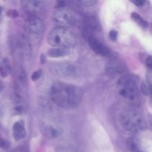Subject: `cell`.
I'll list each match as a JSON object with an SVG mask.
<instances>
[{
  "mask_svg": "<svg viewBox=\"0 0 152 152\" xmlns=\"http://www.w3.org/2000/svg\"><path fill=\"white\" fill-rule=\"evenodd\" d=\"M1 7H0V13H1Z\"/></svg>",
  "mask_w": 152,
  "mask_h": 152,
  "instance_id": "obj_28",
  "label": "cell"
},
{
  "mask_svg": "<svg viewBox=\"0 0 152 152\" xmlns=\"http://www.w3.org/2000/svg\"><path fill=\"white\" fill-rule=\"evenodd\" d=\"M146 82H147V84L149 87L151 86V72H148L146 75Z\"/></svg>",
  "mask_w": 152,
  "mask_h": 152,
  "instance_id": "obj_23",
  "label": "cell"
},
{
  "mask_svg": "<svg viewBox=\"0 0 152 152\" xmlns=\"http://www.w3.org/2000/svg\"><path fill=\"white\" fill-rule=\"evenodd\" d=\"M108 74L109 75H116L117 74H121L122 73V68H116V67H113V68H110L107 71Z\"/></svg>",
  "mask_w": 152,
  "mask_h": 152,
  "instance_id": "obj_18",
  "label": "cell"
},
{
  "mask_svg": "<svg viewBox=\"0 0 152 152\" xmlns=\"http://www.w3.org/2000/svg\"><path fill=\"white\" fill-rule=\"evenodd\" d=\"M79 3L81 4H83L84 6H88V7H89V6L94 5L96 3V1H94V0L93 1H92V0H84V1H80Z\"/></svg>",
  "mask_w": 152,
  "mask_h": 152,
  "instance_id": "obj_20",
  "label": "cell"
},
{
  "mask_svg": "<svg viewBox=\"0 0 152 152\" xmlns=\"http://www.w3.org/2000/svg\"><path fill=\"white\" fill-rule=\"evenodd\" d=\"M119 120L122 127L126 131L132 133L142 130L146 126L142 114L134 109H128L122 111L119 117Z\"/></svg>",
  "mask_w": 152,
  "mask_h": 152,
  "instance_id": "obj_4",
  "label": "cell"
},
{
  "mask_svg": "<svg viewBox=\"0 0 152 152\" xmlns=\"http://www.w3.org/2000/svg\"><path fill=\"white\" fill-rule=\"evenodd\" d=\"M109 37H110V39H111L113 40V41H115V40L117 39V31H114V30L110 31Z\"/></svg>",
  "mask_w": 152,
  "mask_h": 152,
  "instance_id": "obj_22",
  "label": "cell"
},
{
  "mask_svg": "<svg viewBox=\"0 0 152 152\" xmlns=\"http://www.w3.org/2000/svg\"><path fill=\"white\" fill-rule=\"evenodd\" d=\"M8 15L10 16H11V17L14 18V17H16V16H18V13H17V11L13 10V11H9L8 12Z\"/></svg>",
  "mask_w": 152,
  "mask_h": 152,
  "instance_id": "obj_26",
  "label": "cell"
},
{
  "mask_svg": "<svg viewBox=\"0 0 152 152\" xmlns=\"http://www.w3.org/2000/svg\"><path fill=\"white\" fill-rule=\"evenodd\" d=\"M88 42L91 49L96 54L101 55V56H108L110 54V50L108 47L95 37L89 36L88 37Z\"/></svg>",
  "mask_w": 152,
  "mask_h": 152,
  "instance_id": "obj_9",
  "label": "cell"
},
{
  "mask_svg": "<svg viewBox=\"0 0 152 152\" xmlns=\"http://www.w3.org/2000/svg\"><path fill=\"white\" fill-rule=\"evenodd\" d=\"M48 42L55 48L69 49L76 44L77 39L74 34L67 28L57 27L49 32Z\"/></svg>",
  "mask_w": 152,
  "mask_h": 152,
  "instance_id": "obj_3",
  "label": "cell"
},
{
  "mask_svg": "<svg viewBox=\"0 0 152 152\" xmlns=\"http://www.w3.org/2000/svg\"><path fill=\"white\" fill-rule=\"evenodd\" d=\"M120 96L130 104L137 105L140 102V91L137 80L133 76L124 75L120 77L117 83Z\"/></svg>",
  "mask_w": 152,
  "mask_h": 152,
  "instance_id": "obj_2",
  "label": "cell"
},
{
  "mask_svg": "<svg viewBox=\"0 0 152 152\" xmlns=\"http://www.w3.org/2000/svg\"><path fill=\"white\" fill-rule=\"evenodd\" d=\"M42 71L41 69H39L37 71H36L35 72L33 73L32 76H31V80L33 81H37V80L40 78L42 77Z\"/></svg>",
  "mask_w": 152,
  "mask_h": 152,
  "instance_id": "obj_19",
  "label": "cell"
},
{
  "mask_svg": "<svg viewBox=\"0 0 152 152\" xmlns=\"http://www.w3.org/2000/svg\"><path fill=\"white\" fill-rule=\"evenodd\" d=\"M40 129L45 137L50 139L56 138L62 134V129L59 126L50 122H43L40 125Z\"/></svg>",
  "mask_w": 152,
  "mask_h": 152,
  "instance_id": "obj_8",
  "label": "cell"
},
{
  "mask_svg": "<svg viewBox=\"0 0 152 152\" xmlns=\"http://www.w3.org/2000/svg\"><path fill=\"white\" fill-rule=\"evenodd\" d=\"M3 88H4V86H3V84L1 82H0V92L3 90Z\"/></svg>",
  "mask_w": 152,
  "mask_h": 152,
  "instance_id": "obj_27",
  "label": "cell"
},
{
  "mask_svg": "<svg viewBox=\"0 0 152 152\" xmlns=\"http://www.w3.org/2000/svg\"><path fill=\"white\" fill-rule=\"evenodd\" d=\"M132 2L134 4H136L138 7H141V6L145 4V1L143 0H137V1H132Z\"/></svg>",
  "mask_w": 152,
  "mask_h": 152,
  "instance_id": "obj_25",
  "label": "cell"
},
{
  "mask_svg": "<svg viewBox=\"0 0 152 152\" xmlns=\"http://www.w3.org/2000/svg\"><path fill=\"white\" fill-rule=\"evenodd\" d=\"M50 97L52 102L64 108L77 107L83 99V91L75 86L56 83L50 87Z\"/></svg>",
  "mask_w": 152,
  "mask_h": 152,
  "instance_id": "obj_1",
  "label": "cell"
},
{
  "mask_svg": "<svg viewBox=\"0 0 152 152\" xmlns=\"http://www.w3.org/2000/svg\"><path fill=\"white\" fill-rule=\"evenodd\" d=\"M13 137L16 140H20L23 139L26 135L25 123L22 120L16 122L13 126Z\"/></svg>",
  "mask_w": 152,
  "mask_h": 152,
  "instance_id": "obj_10",
  "label": "cell"
},
{
  "mask_svg": "<svg viewBox=\"0 0 152 152\" xmlns=\"http://www.w3.org/2000/svg\"><path fill=\"white\" fill-rule=\"evenodd\" d=\"M145 64H146V65L148 67V68H151L152 60H151V57L150 56H148V57H146V59H145Z\"/></svg>",
  "mask_w": 152,
  "mask_h": 152,
  "instance_id": "obj_24",
  "label": "cell"
},
{
  "mask_svg": "<svg viewBox=\"0 0 152 152\" xmlns=\"http://www.w3.org/2000/svg\"><path fill=\"white\" fill-rule=\"evenodd\" d=\"M44 28L42 20L36 16H30L25 24V30L27 34L34 39H37L42 35Z\"/></svg>",
  "mask_w": 152,
  "mask_h": 152,
  "instance_id": "obj_6",
  "label": "cell"
},
{
  "mask_svg": "<svg viewBox=\"0 0 152 152\" xmlns=\"http://www.w3.org/2000/svg\"><path fill=\"white\" fill-rule=\"evenodd\" d=\"M10 70V63H9L7 59H4L2 62V64L0 65V75L2 77H6L8 75Z\"/></svg>",
  "mask_w": 152,
  "mask_h": 152,
  "instance_id": "obj_14",
  "label": "cell"
},
{
  "mask_svg": "<svg viewBox=\"0 0 152 152\" xmlns=\"http://www.w3.org/2000/svg\"><path fill=\"white\" fill-rule=\"evenodd\" d=\"M9 147L8 142L5 140L2 139L1 137H0V148H4V149H7Z\"/></svg>",
  "mask_w": 152,
  "mask_h": 152,
  "instance_id": "obj_21",
  "label": "cell"
},
{
  "mask_svg": "<svg viewBox=\"0 0 152 152\" xmlns=\"http://www.w3.org/2000/svg\"><path fill=\"white\" fill-rule=\"evenodd\" d=\"M53 20L62 28L74 26L78 22L79 17L77 13L71 9L61 7L53 13Z\"/></svg>",
  "mask_w": 152,
  "mask_h": 152,
  "instance_id": "obj_5",
  "label": "cell"
},
{
  "mask_svg": "<svg viewBox=\"0 0 152 152\" xmlns=\"http://www.w3.org/2000/svg\"><path fill=\"white\" fill-rule=\"evenodd\" d=\"M52 71L55 75L64 79H74L78 75L77 67L68 62L56 64L52 68Z\"/></svg>",
  "mask_w": 152,
  "mask_h": 152,
  "instance_id": "obj_7",
  "label": "cell"
},
{
  "mask_svg": "<svg viewBox=\"0 0 152 152\" xmlns=\"http://www.w3.org/2000/svg\"><path fill=\"white\" fill-rule=\"evenodd\" d=\"M21 4L27 11L31 13H37L40 11L43 7V2L41 1L28 0V1H22Z\"/></svg>",
  "mask_w": 152,
  "mask_h": 152,
  "instance_id": "obj_11",
  "label": "cell"
},
{
  "mask_svg": "<svg viewBox=\"0 0 152 152\" xmlns=\"http://www.w3.org/2000/svg\"><path fill=\"white\" fill-rule=\"evenodd\" d=\"M141 91L144 94L147 95V96L151 94V87H149L147 83H142L141 84Z\"/></svg>",
  "mask_w": 152,
  "mask_h": 152,
  "instance_id": "obj_17",
  "label": "cell"
},
{
  "mask_svg": "<svg viewBox=\"0 0 152 152\" xmlns=\"http://www.w3.org/2000/svg\"><path fill=\"white\" fill-rule=\"evenodd\" d=\"M83 24H84L86 31L91 32V31H99V21L97 20L96 17L94 16H88L85 17Z\"/></svg>",
  "mask_w": 152,
  "mask_h": 152,
  "instance_id": "obj_12",
  "label": "cell"
},
{
  "mask_svg": "<svg viewBox=\"0 0 152 152\" xmlns=\"http://www.w3.org/2000/svg\"><path fill=\"white\" fill-rule=\"evenodd\" d=\"M70 53L69 49L67 48H51L48 51V55L50 57L57 58L61 56H67Z\"/></svg>",
  "mask_w": 152,
  "mask_h": 152,
  "instance_id": "obj_13",
  "label": "cell"
},
{
  "mask_svg": "<svg viewBox=\"0 0 152 152\" xmlns=\"http://www.w3.org/2000/svg\"><path fill=\"white\" fill-rule=\"evenodd\" d=\"M132 19H134V21H136V22H137L140 25H141V26L144 27V28H145V27L148 26V22H147L146 21L144 20V19H142V18L141 17L139 14H137V13H132Z\"/></svg>",
  "mask_w": 152,
  "mask_h": 152,
  "instance_id": "obj_16",
  "label": "cell"
},
{
  "mask_svg": "<svg viewBox=\"0 0 152 152\" xmlns=\"http://www.w3.org/2000/svg\"><path fill=\"white\" fill-rule=\"evenodd\" d=\"M126 145H127L128 149L131 152H142L134 140L129 139L126 142Z\"/></svg>",
  "mask_w": 152,
  "mask_h": 152,
  "instance_id": "obj_15",
  "label": "cell"
}]
</instances>
